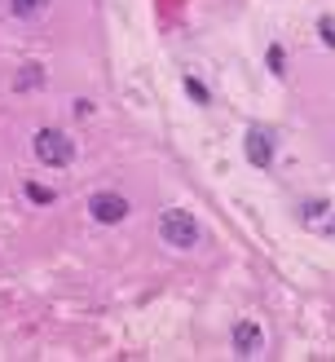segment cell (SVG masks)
Returning <instances> with one entry per match:
<instances>
[{"label": "cell", "instance_id": "cell-1", "mask_svg": "<svg viewBox=\"0 0 335 362\" xmlns=\"http://www.w3.org/2000/svg\"><path fill=\"white\" fill-rule=\"evenodd\" d=\"M31 146H36V159H40V163H53V168H66V163L75 159V146H71V137H66V133H58V128H40Z\"/></svg>", "mask_w": 335, "mask_h": 362}, {"label": "cell", "instance_id": "cell-2", "mask_svg": "<svg viewBox=\"0 0 335 362\" xmlns=\"http://www.w3.org/2000/svg\"><path fill=\"white\" fill-rule=\"evenodd\" d=\"M159 235H163V243H172V248H194L198 243V221L190 217V212L172 208V212L159 217Z\"/></svg>", "mask_w": 335, "mask_h": 362}, {"label": "cell", "instance_id": "cell-3", "mask_svg": "<svg viewBox=\"0 0 335 362\" xmlns=\"http://www.w3.org/2000/svg\"><path fill=\"white\" fill-rule=\"evenodd\" d=\"M89 212H93V221L115 225V221L128 217V199H124V194H115V190H97L93 199H89Z\"/></svg>", "mask_w": 335, "mask_h": 362}, {"label": "cell", "instance_id": "cell-4", "mask_svg": "<svg viewBox=\"0 0 335 362\" xmlns=\"http://www.w3.org/2000/svg\"><path fill=\"white\" fill-rule=\"evenodd\" d=\"M243 146H247V159L256 163V168H270V159H274V146H270V137H265L260 128H251Z\"/></svg>", "mask_w": 335, "mask_h": 362}, {"label": "cell", "instance_id": "cell-5", "mask_svg": "<svg viewBox=\"0 0 335 362\" xmlns=\"http://www.w3.org/2000/svg\"><path fill=\"white\" fill-rule=\"evenodd\" d=\"M234 349H239L243 358H251L260 349V327L256 323H239V327H234Z\"/></svg>", "mask_w": 335, "mask_h": 362}, {"label": "cell", "instance_id": "cell-6", "mask_svg": "<svg viewBox=\"0 0 335 362\" xmlns=\"http://www.w3.org/2000/svg\"><path fill=\"white\" fill-rule=\"evenodd\" d=\"M44 5H49V0H9V9L18 13V18H36Z\"/></svg>", "mask_w": 335, "mask_h": 362}, {"label": "cell", "instance_id": "cell-7", "mask_svg": "<svg viewBox=\"0 0 335 362\" xmlns=\"http://www.w3.org/2000/svg\"><path fill=\"white\" fill-rule=\"evenodd\" d=\"M40 75H44L40 67H27V71L18 75V89H23V93H27V89H36V85H40Z\"/></svg>", "mask_w": 335, "mask_h": 362}, {"label": "cell", "instance_id": "cell-8", "mask_svg": "<svg viewBox=\"0 0 335 362\" xmlns=\"http://www.w3.org/2000/svg\"><path fill=\"white\" fill-rule=\"evenodd\" d=\"M27 194L36 204H53V190H44V186H36V181H27Z\"/></svg>", "mask_w": 335, "mask_h": 362}, {"label": "cell", "instance_id": "cell-9", "mask_svg": "<svg viewBox=\"0 0 335 362\" xmlns=\"http://www.w3.org/2000/svg\"><path fill=\"white\" fill-rule=\"evenodd\" d=\"M186 93L194 97V102H208V89L198 85V80H190V75H186Z\"/></svg>", "mask_w": 335, "mask_h": 362}, {"label": "cell", "instance_id": "cell-10", "mask_svg": "<svg viewBox=\"0 0 335 362\" xmlns=\"http://www.w3.org/2000/svg\"><path fill=\"white\" fill-rule=\"evenodd\" d=\"M317 31H322V40L335 49V18H322V23H317Z\"/></svg>", "mask_w": 335, "mask_h": 362}, {"label": "cell", "instance_id": "cell-11", "mask_svg": "<svg viewBox=\"0 0 335 362\" xmlns=\"http://www.w3.org/2000/svg\"><path fill=\"white\" fill-rule=\"evenodd\" d=\"M270 71H274V75H282V49H278V44L270 49Z\"/></svg>", "mask_w": 335, "mask_h": 362}, {"label": "cell", "instance_id": "cell-12", "mask_svg": "<svg viewBox=\"0 0 335 362\" xmlns=\"http://www.w3.org/2000/svg\"><path fill=\"white\" fill-rule=\"evenodd\" d=\"M327 235H335V217H331V221H327Z\"/></svg>", "mask_w": 335, "mask_h": 362}]
</instances>
